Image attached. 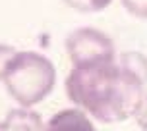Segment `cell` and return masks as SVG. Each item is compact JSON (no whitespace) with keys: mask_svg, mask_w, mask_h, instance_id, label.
Returning <instances> with one entry per match:
<instances>
[{"mask_svg":"<svg viewBox=\"0 0 147 131\" xmlns=\"http://www.w3.org/2000/svg\"><path fill=\"white\" fill-rule=\"evenodd\" d=\"M147 81L120 62L72 66L64 87L66 96L101 124H120L136 116Z\"/></svg>","mask_w":147,"mask_h":131,"instance_id":"6da1fadb","label":"cell"},{"mask_svg":"<svg viewBox=\"0 0 147 131\" xmlns=\"http://www.w3.org/2000/svg\"><path fill=\"white\" fill-rule=\"evenodd\" d=\"M2 83L20 106L31 108L52 93L56 85V68L39 52L18 50Z\"/></svg>","mask_w":147,"mask_h":131,"instance_id":"7a4b0ae2","label":"cell"},{"mask_svg":"<svg viewBox=\"0 0 147 131\" xmlns=\"http://www.w3.org/2000/svg\"><path fill=\"white\" fill-rule=\"evenodd\" d=\"M64 46L72 66L103 64L116 60L112 39L95 27H78L66 37Z\"/></svg>","mask_w":147,"mask_h":131,"instance_id":"3957f363","label":"cell"},{"mask_svg":"<svg viewBox=\"0 0 147 131\" xmlns=\"http://www.w3.org/2000/svg\"><path fill=\"white\" fill-rule=\"evenodd\" d=\"M45 131H97V127L83 110L64 108L49 120Z\"/></svg>","mask_w":147,"mask_h":131,"instance_id":"277c9868","label":"cell"},{"mask_svg":"<svg viewBox=\"0 0 147 131\" xmlns=\"http://www.w3.org/2000/svg\"><path fill=\"white\" fill-rule=\"evenodd\" d=\"M43 118L31 108L10 110L0 122V131H45Z\"/></svg>","mask_w":147,"mask_h":131,"instance_id":"5b68a950","label":"cell"},{"mask_svg":"<svg viewBox=\"0 0 147 131\" xmlns=\"http://www.w3.org/2000/svg\"><path fill=\"white\" fill-rule=\"evenodd\" d=\"M118 62L124 66L126 70H130L132 73H136L138 77H141L143 81H147V58L138 50L122 52L118 56Z\"/></svg>","mask_w":147,"mask_h":131,"instance_id":"8992f818","label":"cell"},{"mask_svg":"<svg viewBox=\"0 0 147 131\" xmlns=\"http://www.w3.org/2000/svg\"><path fill=\"white\" fill-rule=\"evenodd\" d=\"M66 6L74 8V10H78V12H101L105 8L110 6V2L112 0H62Z\"/></svg>","mask_w":147,"mask_h":131,"instance_id":"52a82bcc","label":"cell"},{"mask_svg":"<svg viewBox=\"0 0 147 131\" xmlns=\"http://www.w3.org/2000/svg\"><path fill=\"white\" fill-rule=\"evenodd\" d=\"M124 10L138 19H147V0H120Z\"/></svg>","mask_w":147,"mask_h":131,"instance_id":"ba28073f","label":"cell"},{"mask_svg":"<svg viewBox=\"0 0 147 131\" xmlns=\"http://www.w3.org/2000/svg\"><path fill=\"white\" fill-rule=\"evenodd\" d=\"M16 54H18V48H16V46L0 43V81L4 79L8 66H10V62H12V60H14Z\"/></svg>","mask_w":147,"mask_h":131,"instance_id":"9c48e42d","label":"cell"},{"mask_svg":"<svg viewBox=\"0 0 147 131\" xmlns=\"http://www.w3.org/2000/svg\"><path fill=\"white\" fill-rule=\"evenodd\" d=\"M136 122H138V125H140L141 131H147V95L143 96V100H141L140 108H138V112H136Z\"/></svg>","mask_w":147,"mask_h":131,"instance_id":"30bf717a","label":"cell"}]
</instances>
